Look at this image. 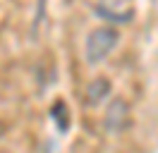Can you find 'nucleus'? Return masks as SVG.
<instances>
[{
  "label": "nucleus",
  "instance_id": "nucleus-1",
  "mask_svg": "<svg viewBox=\"0 0 158 153\" xmlns=\"http://www.w3.org/2000/svg\"><path fill=\"white\" fill-rule=\"evenodd\" d=\"M120 41V31L115 27H96L86 36V43H84V57L89 65H98L106 57L115 50Z\"/></svg>",
  "mask_w": 158,
  "mask_h": 153
},
{
  "label": "nucleus",
  "instance_id": "nucleus-2",
  "mask_svg": "<svg viewBox=\"0 0 158 153\" xmlns=\"http://www.w3.org/2000/svg\"><path fill=\"white\" fill-rule=\"evenodd\" d=\"M129 124H132V108L122 96L110 98V103L106 105V113H103V129L110 136H118V134L127 132Z\"/></svg>",
  "mask_w": 158,
  "mask_h": 153
},
{
  "label": "nucleus",
  "instance_id": "nucleus-3",
  "mask_svg": "<svg viewBox=\"0 0 158 153\" xmlns=\"http://www.w3.org/2000/svg\"><path fill=\"white\" fill-rule=\"evenodd\" d=\"M84 96H86V105L96 108V105H101L103 101H108V96H113V81H110L106 74L94 76L89 84H86Z\"/></svg>",
  "mask_w": 158,
  "mask_h": 153
}]
</instances>
